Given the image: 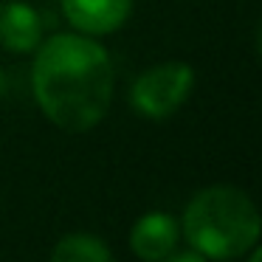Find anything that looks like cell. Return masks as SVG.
<instances>
[{"label": "cell", "mask_w": 262, "mask_h": 262, "mask_svg": "<svg viewBox=\"0 0 262 262\" xmlns=\"http://www.w3.org/2000/svg\"><path fill=\"white\" fill-rule=\"evenodd\" d=\"M194 85V71L186 62H164L144 71L133 85V107L147 119L172 116Z\"/></svg>", "instance_id": "cell-3"}, {"label": "cell", "mask_w": 262, "mask_h": 262, "mask_svg": "<svg viewBox=\"0 0 262 262\" xmlns=\"http://www.w3.org/2000/svg\"><path fill=\"white\" fill-rule=\"evenodd\" d=\"M3 91H6V76H3V71H0V96H3Z\"/></svg>", "instance_id": "cell-9"}, {"label": "cell", "mask_w": 262, "mask_h": 262, "mask_svg": "<svg viewBox=\"0 0 262 262\" xmlns=\"http://www.w3.org/2000/svg\"><path fill=\"white\" fill-rule=\"evenodd\" d=\"M133 0H62V12L82 34H110L130 17Z\"/></svg>", "instance_id": "cell-4"}, {"label": "cell", "mask_w": 262, "mask_h": 262, "mask_svg": "<svg viewBox=\"0 0 262 262\" xmlns=\"http://www.w3.org/2000/svg\"><path fill=\"white\" fill-rule=\"evenodd\" d=\"M183 231L200 256L237 259L259 239V214L254 200L237 186H209L186 206Z\"/></svg>", "instance_id": "cell-2"}, {"label": "cell", "mask_w": 262, "mask_h": 262, "mask_svg": "<svg viewBox=\"0 0 262 262\" xmlns=\"http://www.w3.org/2000/svg\"><path fill=\"white\" fill-rule=\"evenodd\" d=\"M42 37V20L29 3L6 0L0 3V46L9 51H34Z\"/></svg>", "instance_id": "cell-6"}, {"label": "cell", "mask_w": 262, "mask_h": 262, "mask_svg": "<svg viewBox=\"0 0 262 262\" xmlns=\"http://www.w3.org/2000/svg\"><path fill=\"white\" fill-rule=\"evenodd\" d=\"M248 262H259V251L251 248V259H248Z\"/></svg>", "instance_id": "cell-10"}, {"label": "cell", "mask_w": 262, "mask_h": 262, "mask_svg": "<svg viewBox=\"0 0 262 262\" xmlns=\"http://www.w3.org/2000/svg\"><path fill=\"white\" fill-rule=\"evenodd\" d=\"M51 262H113V254L93 234H68L54 245Z\"/></svg>", "instance_id": "cell-7"}, {"label": "cell", "mask_w": 262, "mask_h": 262, "mask_svg": "<svg viewBox=\"0 0 262 262\" xmlns=\"http://www.w3.org/2000/svg\"><path fill=\"white\" fill-rule=\"evenodd\" d=\"M161 262H206L203 256L198 254V251H186V254H175V256H166V259H161Z\"/></svg>", "instance_id": "cell-8"}, {"label": "cell", "mask_w": 262, "mask_h": 262, "mask_svg": "<svg viewBox=\"0 0 262 262\" xmlns=\"http://www.w3.org/2000/svg\"><path fill=\"white\" fill-rule=\"evenodd\" d=\"M178 220L164 211H152L144 214L141 220L133 226L130 234V248L138 259L144 262H161L175 251L178 245Z\"/></svg>", "instance_id": "cell-5"}, {"label": "cell", "mask_w": 262, "mask_h": 262, "mask_svg": "<svg viewBox=\"0 0 262 262\" xmlns=\"http://www.w3.org/2000/svg\"><path fill=\"white\" fill-rule=\"evenodd\" d=\"M34 96L42 113L68 133H85L107 116L113 65L102 46L79 34H57L37 51Z\"/></svg>", "instance_id": "cell-1"}]
</instances>
